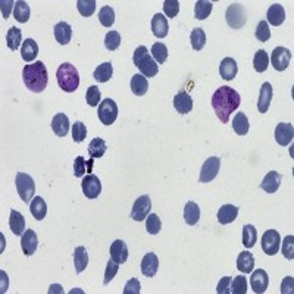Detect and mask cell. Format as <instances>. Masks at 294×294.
<instances>
[{
  "label": "cell",
  "instance_id": "cell-1",
  "mask_svg": "<svg viewBox=\"0 0 294 294\" xmlns=\"http://www.w3.org/2000/svg\"><path fill=\"white\" fill-rule=\"evenodd\" d=\"M241 103V97L237 91L228 85H222L219 87L212 97V106L215 109L216 116L219 118V121L222 124H228L230 121V115L236 112Z\"/></svg>",
  "mask_w": 294,
  "mask_h": 294
},
{
  "label": "cell",
  "instance_id": "cell-2",
  "mask_svg": "<svg viewBox=\"0 0 294 294\" xmlns=\"http://www.w3.org/2000/svg\"><path fill=\"white\" fill-rule=\"evenodd\" d=\"M22 80L29 91L32 93L44 91V88L47 87V83H49V74L46 70V65L42 60L25 65L22 70Z\"/></svg>",
  "mask_w": 294,
  "mask_h": 294
},
{
  "label": "cell",
  "instance_id": "cell-3",
  "mask_svg": "<svg viewBox=\"0 0 294 294\" xmlns=\"http://www.w3.org/2000/svg\"><path fill=\"white\" fill-rule=\"evenodd\" d=\"M56 78L59 87L67 93L75 91L80 85V74L77 68L71 65L70 62H65L57 68Z\"/></svg>",
  "mask_w": 294,
  "mask_h": 294
},
{
  "label": "cell",
  "instance_id": "cell-4",
  "mask_svg": "<svg viewBox=\"0 0 294 294\" xmlns=\"http://www.w3.org/2000/svg\"><path fill=\"white\" fill-rule=\"evenodd\" d=\"M133 62H134V65H137V68L140 70L141 74L147 78L156 77L157 72H159V65L154 62L152 55H149V50H147L146 46H139L136 49L134 56H133Z\"/></svg>",
  "mask_w": 294,
  "mask_h": 294
},
{
  "label": "cell",
  "instance_id": "cell-5",
  "mask_svg": "<svg viewBox=\"0 0 294 294\" xmlns=\"http://www.w3.org/2000/svg\"><path fill=\"white\" fill-rule=\"evenodd\" d=\"M15 184H16V190H18V194L22 199V202L29 203V200L32 199L34 193H36V184L34 180L24 174V172H18L16 174V178H15Z\"/></svg>",
  "mask_w": 294,
  "mask_h": 294
},
{
  "label": "cell",
  "instance_id": "cell-6",
  "mask_svg": "<svg viewBox=\"0 0 294 294\" xmlns=\"http://www.w3.org/2000/svg\"><path fill=\"white\" fill-rule=\"evenodd\" d=\"M99 119L103 125H112L118 118V106L112 99H105L99 106Z\"/></svg>",
  "mask_w": 294,
  "mask_h": 294
},
{
  "label": "cell",
  "instance_id": "cell-7",
  "mask_svg": "<svg viewBox=\"0 0 294 294\" xmlns=\"http://www.w3.org/2000/svg\"><path fill=\"white\" fill-rule=\"evenodd\" d=\"M226 24L234 29H240L244 24H246V9L243 8V5L240 3H233L228 9H226Z\"/></svg>",
  "mask_w": 294,
  "mask_h": 294
},
{
  "label": "cell",
  "instance_id": "cell-8",
  "mask_svg": "<svg viewBox=\"0 0 294 294\" xmlns=\"http://www.w3.org/2000/svg\"><path fill=\"white\" fill-rule=\"evenodd\" d=\"M219 168H221V159L216 157V156H210L209 159H206V162L202 167L199 181L205 182V184L213 181L216 178L218 172H219Z\"/></svg>",
  "mask_w": 294,
  "mask_h": 294
},
{
  "label": "cell",
  "instance_id": "cell-9",
  "mask_svg": "<svg viewBox=\"0 0 294 294\" xmlns=\"http://www.w3.org/2000/svg\"><path fill=\"white\" fill-rule=\"evenodd\" d=\"M281 236L277 230H268L262 237V249L268 256H274L280 250Z\"/></svg>",
  "mask_w": 294,
  "mask_h": 294
},
{
  "label": "cell",
  "instance_id": "cell-10",
  "mask_svg": "<svg viewBox=\"0 0 294 294\" xmlns=\"http://www.w3.org/2000/svg\"><path fill=\"white\" fill-rule=\"evenodd\" d=\"M152 209V200L149 196H140L136 202L131 210V218L137 222H141L147 218L149 212Z\"/></svg>",
  "mask_w": 294,
  "mask_h": 294
},
{
  "label": "cell",
  "instance_id": "cell-11",
  "mask_svg": "<svg viewBox=\"0 0 294 294\" xmlns=\"http://www.w3.org/2000/svg\"><path fill=\"white\" fill-rule=\"evenodd\" d=\"M290 60H291V52L285 47H275L272 55H271V62H272V67L275 71H285L290 65Z\"/></svg>",
  "mask_w": 294,
  "mask_h": 294
},
{
  "label": "cell",
  "instance_id": "cell-12",
  "mask_svg": "<svg viewBox=\"0 0 294 294\" xmlns=\"http://www.w3.org/2000/svg\"><path fill=\"white\" fill-rule=\"evenodd\" d=\"M81 188H83V193L87 199H96L102 193V182L97 178V175L88 174L87 177L83 178Z\"/></svg>",
  "mask_w": 294,
  "mask_h": 294
},
{
  "label": "cell",
  "instance_id": "cell-13",
  "mask_svg": "<svg viewBox=\"0 0 294 294\" xmlns=\"http://www.w3.org/2000/svg\"><path fill=\"white\" fill-rule=\"evenodd\" d=\"M294 137V126L290 122H281L275 128V140L280 146H288Z\"/></svg>",
  "mask_w": 294,
  "mask_h": 294
},
{
  "label": "cell",
  "instance_id": "cell-14",
  "mask_svg": "<svg viewBox=\"0 0 294 294\" xmlns=\"http://www.w3.org/2000/svg\"><path fill=\"white\" fill-rule=\"evenodd\" d=\"M39 247V238L32 230H25V233L21 237V249L25 256H31Z\"/></svg>",
  "mask_w": 294,
  "mask_h": 294
},
{
  "label": "cell",
  "instance_id": "cell-15",
  "mask_svg": "<svg viewBox=\"0 0 294 294\" xmlns=\"http://www.w3.org/2000/svg\"><path fill=\"white\" fill-rule=\"evenodd\" d=\"M250 284L254 293H265L268 285H269V277L264 269H256L250 277Z\"/></svg>",
  "mask_w": 294,
  "mask_h": 294
},
{
  "label": "cell",
  "instance_id": "cell-16",
  "mask_svg": "<svg viewBox=\"0 0 294 294\" xmlns=\"http://www.w3.org/2000/svg\"><path fill=\"white\" fill-rule=\"evenodd\" d=\"M159 269V257L154 253H147L141 260V272L144 277L152 278Z\"/></svg>",
  "mask_w": 294,
  "mask_h": 294
},
{
  "label": "cell",
  "instance_id": "cell-17",
  "mask_svg": "<svg viewBox=\"0 0 294 294\" xmlns=\"http://www.w3.org/2000/svg\"><path fill=\"white\" fill-rule=\"evenodd\" d=\"M174 108L175 111L181 115H187L191 112L193 109V99L187 93V91H180L175 97H174Z\"/></svg>",
  "mask_w": 294,
  "mask_h": 294
},
{
  "label": "cell",
  "instance_id": "cell-18",
  "mask_svg": "<svg viewBox=\"0 0 294 294\" xmlns=\"http://www.w3.org/2000/svg\"><path fill=\"white\" fill-rule=\"evenodd\" d=\"M281 185V174H278L277 171H271L268 172L264 178V181L260 182V188L265 190L266 193L274 194L277 193V190L280 188Z\"/></svg>",
  "mask_w": 294,
  "mask_h": 294
},
{
  "label": "cell",
  "instance_id": "cell-19",
  "mask_svg": "<svg viewBox=\"0 0 294 294\" xmlns=\"http://www.w3.org/2000/svg\"><path fill=\"white\" fill-rule=\"evenodd\" d=\"M52 129L57 137H65L70 131V119L65 113H56L52 119Z\"/></svg>",
  "mask_w": 294,
  "mask_h": 294
},
{
  "label": "cell",
  "instance_id": "cell-20",
  "mask_svg": "<svg viewBox=\"0 0 294 294\" xmlns=\"http://www.w3.org/2000/svg\"><path fill=\"white\" fill-rule=\"evenodd\" d=\"M237 62H236L233 57H225L224 60L221 62V65H219V74H221V77H222L224 80H226V81L234 80L236 75H237Z\"/></svg>",
  "mask_w": 294,
  "mask_h": 294
},
{
  "label": "cell",
  "instance_id": "cell-21",
  "mask_svg": "<svg viewBox=\"0 0 294 294\" xmlns=\"http://www.w3.org/2000/svg\"><path fill=\"white\" fill-rule=\"evenodd\" d=\"M111 259L116 264H124L128 259V247L122 240H115L111 246Z\"/></svg>",
  "mask_w": 294,
  "mask_h": 294
},
{
  "label": "cell",
  "instance_id": "cell-22",
  "mask_svg": "<svg viewBox=\"0 0 294 294\" xmlns=\"http://www.w3.org/2000/svg\"><path fill=\"white\" fill-rule=\"evenodd\" d=\"M266 18H268V25L271 24L274 27H278L285 21V11L280 3H275L268 9Z\"/></svg>",
  "mask_w": 294,
  "mask_h": 294
},
{
  "label": "cell",
  "instance_id": "cell-23",
  "mask_svg": "<svg viewBox=\"0 0 294 294\" xmlns=\"http://www.w3.org/2000/svg\"><path fill=\"white\" fill-rule=\"evenodd\" d=\"M168 21L165 15L156 14L152 19V31L157 39H164L168 36Z\"/></svg>",
  "mask_w": 294,
  "mask_h": 294
},
{
  "label": "cell",
  "instance_id": "cell-24",
  "mask_svg": "<svg viewBox=\"0 0 294 294\" xmlns=\"http://www.w3.org/2000/svg\"><path fill=\"white\" fill-rule=\"evenodd\" d=\"M272 85L269 83H265L260 88V94H259V100H257V111L260 113L268 112L271 100H272Z\"/></svg>",
  "mask_w": 294,
  "mask_h": 294
},
{
  "label": "cell",
  "instance_id": "cell-25",
  "mask_svg": "<svg viewBox=\"0 0 294 294\" xmlns=\"http://www.w3.org/2000/svg\"><path fill=\"white\" fill-rule=\"evenodd\" d=\"M237 215H238L237 206L224 205V206H221V209L218 210V221H219V224L228 225L236 221Z\"/></svg>",
  "mask_w": 294,
  "mask_h": 294
},
{
  "label": "cell",
  "instance_id": "cell-26",
  "mask_svg": "<svg viewBox=\"0 0 294 294\" xmlns=\"http://www.w3.org/2000/svg\"><path fill=\"white\" fill-rule=\"evenodd\" d=\"M55 39L59 44L65 46L72 39V28L68 22H59L55 25Z\"/></svg>",
  "mask_w": 294,
  "mask_h": 294
},
{
  "label": "cell",
  "instance_id": "cell-27",
  "mask_svg": "<svg viewBox=\"0 0 294 294\" xmlns=\"http://www.w3.org/2000/svg\"><path fill=\"white\" fill-rule=\"evenodd\" d=\"M39 55V46L36 40L32 39H27L25 42L22 43V47H21V56L25 62H32Z\"/></svg>",
  "mask_w": 294,
  "mask_h": 294
},
{
  "label": "cell",
  "instance_id": "cell-28",
  "mask_svg": "<svg viewBox=\"0 0 294 294\" xmlns=\"http://www.w3.org/2000/svg\"><path fill=\"white\" fill-rule=\"evenodd\" d=\"M9 226L15 236H22L25 233V219L18 210H11Z\"/></svg>",
  "mask_w": 294,
  "mask_h": 294
},
{
  "label": "cell",
  "instance_id": "cell-29",
  "mask_svg": "<svg viewBox=\"0 0 294 294\" xmlns=\"http://www.w3.org/2000/svg\"><path fill=\"white\" fill-rule=\"evenodd\" d=\"M29 209H31V213L32 216L37 219V221H43L46 218V213H47V206H46V202L44 199L40 196H36L31 203H29Z\"/></svg>",
  "mask_w": 294,
  "mask_h": 294
},
{
  "label": "cell",
  "instance_id": "cell-30",
  "mask_svg": "<svg viewBox=\"0 0 294 294\" xmlns=\"http://www.w3.org/2000/svg\"><path fill=\"white\" fill-rule=\"evenodd\" d=\"M131 90L136 96H144L149 90V83L147 78L141 74H136L131 78Z\"/></svg>",
  "mask_w": 294,
  "mask_h": 294
},
{
  "label": "cell",
  "instance_id": "cell-31",
  "mask_svg": "<svg viewBox=\"0 0 294 294\" xmlns=\"http://www.w3.org/2000/svg\"><path fill=\"white\" fill-rule=\"evenodd\" d=\"M74 264L77 274H81L88 265V253L85 250L84 246H78L74 252Z\"/></svg>",
  "mask_w": 294,
  "mask_h": 294
},
{
  "label": "cell",
  "instance_id": "cell-32",
  "mask_svg": "<svg viewBox=\"0 0 294 294\" xmlns=\"http://www.w3.org/2000/svg\"><path fill=\"white\" fill-rule=\"evenodd\" d=\"M113 75V67L111 62H105L102 65H99L97 68L93 72V77L97 83H106L112 78Z\"/></svg>",
  "mask_w": 294,
  "mask_h": 294
},
{
  "label": "cell",
  "instance_id": "cell-33",
  "mask_svg": "<svg viewBox=\"0 0 294 294\" xmlns=\"http://www.w3.org/2000/svg\"><path fill=\"white\" fill-rule=\"evenodd\" d=\"M254 266V257L250 252H241L237 257V268L243 274H250Z\"/></svg>",
  "mask_w": 294,
  "mask_h": 294
},
{
  "label": "cell",
  "instance_id": "cell-34",
  "mask_svg": "<svg viewBox=\"0 0 294 294\" xmlns=\"http://www.w3.org/2000/svg\"><path fill=\"white\" fill-rule=\"evenodd\" d=\"M184 219L188 225H196L200 219V209L194 202H188L184 208Z\"/></svg>",
  "mask_w": 294,
  "mask_h": 294
},
{
  "label": "cell",
  "instance_id": "cell-35",
  "mask_svg": "<svg viewBox=\"0 0 294 294\" xmlns=\"http://www.w3.org/2000/svg\"><path fill=\"white\" fill-rule=\"evenodd\" d=\"M29 15H31V11H29V6L27 2H24V0H19V2H16L14 6V16L15 19L18 21V22H27L29 19Z\"/></svg>",
  "mask_w": 294,
  "mask_h": 294
},
{
  "label": "cell",
  "instance_id": "cell-36",
  "mask_svg": "<svg viewBox=\"0 0 294 294\" xmlns=\"http://www.w3.org/2000/svg\"><path fill=\"white\" fill-rule=\"evenodd\" d=\"M233 128H234V131L237 133L238 136H246L249 133V128H250L247 116L243 112H238L233 119Z\"/></svg>",
  "mask_w": 294,
  "mask_h": 294
},
{
  "label": "cell",
  "instance_id": "cell-37",
  "mask_svg": "<svg viewBox=\"0 0 294 294\" xmlns=\"http://www.w3.org/2000/svg\"><path fill=\"white\" fill-rule=\"evenodd\" d=\"M6 43H8V47L11 50H18L19 47H22V34H21V29L16 28V27H11L8 34H6Z\"/></svg>",
  "mask_w": 294,
  "mask_h": 294
},
{
  "label": "cell",
  "instance_id": "cell-38",
  "mask_svg": "<svg viewBox=\"0 0 294 294\" xmlns=\"http://www.w3.org/2000/svg\"><path fill=\"white\" fill-rule=\"evenodd\" d=\"M106 143L103 139H100V137H96V139H93V140L90 141V144H88V154H90V157L91 159H97V157H102L105 152H106Z\"/></svg>",
  "mask_w": 294,
  "mask_h": 294
},
{
  "label": "cell",
  "instance_id": "cell-39",
  "mask_svg": "<svg viewBox=\"0 0 294 294\" xmlns=\"http://www.w3.org/2000/svg\"><path fill=\"white\" fill-rule=\"evenodd\" d=\"M91 168H93V159H90L88 162L85 160L83 156H78L74 162V175L77 178H81L84 175L85 172H91Z\"/></svg>",
  "mask_w": 294,
  "mask_h": 294
},
{
  "label": "cell",
  "instance_id": "cell-40",
  "mask_svg": "<svg viewBox=\"0 0 294 294\" xmlns=\"http://www.w3.org/2000/svg\"><path fill=\"white\" fill-rule=\"evenodd\" d=\"M150 53H152L154 62L159 63V65L165 63L167 59H168V49H167V46L164 43H154L153 46H152Z\"/></svg>",
  "mask_w": 294,
  "mask_h": 294
},
{
  "label": "cell",
  "instance_id": "cell-41",
  "mask_svg": "<svg viewBox=\"0 0 294 294\" xmlns=\"http://www.w3.org/2000/svg\"><path fill=\"white\" fill-rule=\"evenodd\" d=\"M257 240V231L253 225H244L243 226V244L246 249H252Z\"/></svg>",
  "mask_w": 294,
  "mask_h": 294
},
{
  "label": "cell",
  "instance_id": "cell-42",
  "mask_svg": "<svg viewBox=\"0 0 294 294\" xmlns=\"http://www.w3.org/2000/svg\"><path fill=\"white\" fill-rule=\"evenodd\" d=\"M212 2H206V0H199L196 2V6H194V16L196 19L202 21V19H206L212 12Z\"/></svg>",
  "mask_w": 294,
  "mask_h": 294
},
{
  "label": "cell",
  "instance_id": "cell-43",
  "mask_svg": "<svg viewBox=\"0 0 294 294\" xmlns=\"http://www.w3.org/2000/svg\"><path fill=\"white\" fill-rule=\"evenodd\" d=\"M268 65H269V56L265 50H257L254 53L253 57V67L256 72H265L268 70Z\"/></svg>",
  "mask_w": 294,
  "mask_h": 294
},
{
  "label": "cell",
  "instance_id": "cell-44",
  "mask_svg": "<svg viewBox=\"0 0 294 294\" xmlns=\"http://www.w3.org/2000/svg\"><path fill=\"white\" fill-rule=\"evenodd\" d=\"M99 21L103 27L109 28L112 27V24L115 22V12H113L112 6H103L100 9V14H99Z\"/></svg>",
  "mask_w": 294,
  "mask_h": 294
},
{
  "label": "cell",
  "instance_id": "cell-45",
  "mask_svg": "<svg viewBox=\"0 0 294 294\" xmlns=\"http://www.w3.org/2000/svg\"><path fill=\"white\" fill-rule=\"evenodd\" d=\"M146 230L149 234L156 236L160 233L162 230V222H160V218L156 215V213H149L147 215V221H146Z\"/></svg>",
  "mask_w": 294,
  "mask_h": 294
},
{
  "label": "cell",
  "instance_id": "cell-46",
  "mask_svg": "<svg viewBox=\"0 0 294 294\" xmlns=\"http://www.w3.org/2000/svg\"><path fill=\"white\" fill-rule=\"evenodd\" d=\"M190 40H191V46L194 50H202L206 44V34L202 28H194L191 31Z\"/></svg>",
  "mask_w": 294,
  "mask_h": 294
},
{
  "label": "cell",
  "instance_id": "cell-47",
  "mask_svg": "<svg viewBox=\"0 0 294 294\" xmlns=\"http://www.w3.org/2000/svg\"><path fill=\"white\" fill-rule=\"evenodd\" d=\"M105 46L109 52L116 50L121 46V34L118 31H109L105 37Z\"/></svg>",
  "mask_w": 294,
  "mask_h": 294
},
{
  "label": "cell",
  "instance_id": "cell-48",
  "mask_svg": "<svg viewBox=\"0 0 294 294\" xmlns=\"http://www.w3.org/2000/svg\"><path fill=\"white\" fill-rule=\"evenodd\" d=\"M100 97H102L100 88H99L97 85H90L88 90H87V93H85V100H87L88 106L96 108L99 103H100Z\"/></svg>",
  "mask_w": 294,
  "mask_h": 294
},
{
  "label": "cell",
  "instance_id": "cell-49",
  "mask_svg": "<svg viewBox=\"0 0 294 294\" xmlns=\"http://www.w3.org/2000/svg\"><path fill=\"white\" fill-rule=\"evenodd\" d=\"M77 8H78V12L83 16H91L96 11V2L94 0H78Z\"/></svg>",
  "mask_w": 294,
  "mask_h": 294
},
{
  "label": "cell",
  "instance_id": "cell-50",
  "mask_svg": "<svg viewBox=\"0 0 294 294\" xmlns=\"http://www.w3.org/2000/svg\"><path fill=\"white\" fill-rule=\"evenodd\" d=\"M87 137V128L83 122L77 121L74 125H72V139L75 143H83Z\"/></svg>",
  "mask_w": 294,
  "mask_h": 294
},
{
  "label": "cell",
  "instance_id": "cell-51",
  "mask_svg": "<svg viewBox=\"0 0 294 294\" xmlns=\"http://www.w3.org/2000/svg\"><path fill=\"white\" fill-rule=\"evenodd\" d=\"M247 291V280L246 277H236L231 282V293L233 294H246Z\"/></svg>",
  "mask_w": 294,
  "mask_h": 294
},
{
  "label": "cell",
  "instance_id": "cell-52",
  "mask_svg": "<svg viewBox=\"0 0 294 294\" xmlns=\"http://www.w3.org/2000/svg\"><path fill=\"white\" fill-rule=\"evenodd\" d=\"M256 39L259 42L265 43L271 39V29H269V25L266 21H260L257 24V28H256Z\"/></svg>",
  "mask_w": 294,
  "mask_h": 294
},
{
  "label": "cell",
  "instance_id": "cell-53",
  "mask_svg": "<svg viewBox=\"0 0 294 294\" xmlns=\"http://www.w3.org/2000/svg\"><path fill=\"white\" fill-rule=\"evenodd\" d=\"M282 254L285 259L293 260L294 259V237L293 236H287L282 241Z\"/></svg>",
  "mask_w": 294,
  "mask_h": 294
},
{
  "label": "cell",
  "instance_id": "cell-54",
  "mask_svg": "<svg viewBox=\"0 0 294 294\" xmlns=\"http://www.w3.org/2000/svg\"><path fill=\"white\" fill-rule=\"evenodd\" d=\"M164 12L168 18H175L180 12V2L178 0H165L164 3Z\"/></svg>",
  "mask_w": 294,
  "mask_h": 294
},
{
  "label": "cell",
  "instance_id": "cell-55",
  "mask_svg": "<svg viewBox=\"0 0 294 294\" xmlns=\"http://www.w3.org/2000/svg\"><path fill=\"white\" fill-rule=\"evenodd\" d=\"M118 269H119V264H116L113 259H111V260L108 262L106 271H105V280H103V282H105V284H109V282L115 278V275L118 274Z\"/></svg>",
  "mask_w": 294,
  "mask_h": 294
},
{
  "label": "cell",
  "instance_id": "cell-56",
  "mask_svg": "<svg viewBox=\"0 0 294 294\" xmlns=\"http://www.w3.org/2000/svg\"><path fill=\"white\" fill-rule=\"evenodd\" d=\"M231 282L233 278L231 277H222L219 282H218V287H216V293L218 294H228L231 291Z\"/></svg>",
  "mask_w": 294,
  "mask_h": 294
},
{
  "label": "cell",
  "instance_id": "cell-57",
  "mask_svg": "<svg viewBox=\"0 0 294 294\" xmlns=\"http://www.w3.org/2000/svg\"><path fill=\"white\" fill-rule=\"evenodd\" d=\"M124 294H140V281L137 278H131L124 287Z\"/></svg>",
  "mask_w": 294,
  "mask_h": 294
},
{
  "label": "cell",
  "instance_id": "cell-58",
  "mask_svg": "<svg viewBox=\"0 0 294 294\" xmlns=\"http://www.w3.org/2000/svg\"><path fill=\"white\" fill-rule=\"evenodd\" d=\"M294 278L293 277H287L284 278L282 284H281V293L282 294H293L294 293Z\"/></svg>",
  "mask_w": 294,
  "mask_h": 294
},
{
  "label": "cell",
  "instance_id": "cell-59",
  "mask_svg": "<svg viewBox=\"0 0 294 294\" xmlns=\"http://www.w3.org/2000/svg\"><path fill=\"white\" fill-rule=\"evenodd\" d=\"M15 3H16V2H12V0H3V2L0 3V6H2V15H3L5 19L9 18L11 9H12V6H15Z\"/></svg>",
  "mask_w": 294,
  "mask_h": 294
}]
</instances>
